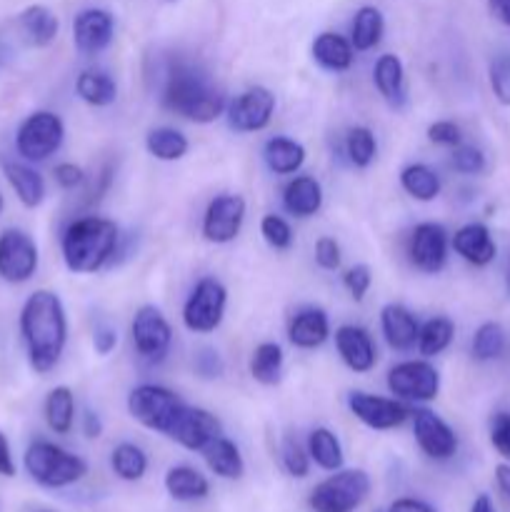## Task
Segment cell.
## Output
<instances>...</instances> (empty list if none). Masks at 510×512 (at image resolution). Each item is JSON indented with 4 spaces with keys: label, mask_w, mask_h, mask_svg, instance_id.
<instances>
[{
    "label": "cell",
    "mask_w": 510,
    "mask_h": 512,
    "mask_svg": "<svg viewBox=\"0 0 510 512\" xmlns=\"http://www.w3.org/2000/svg\"><path fill=\"white\" fill-rule=\"evenodd\" d=\"M158 100L160 108L195 125L215 123L218 118H223L225 108H228V98L213 83L208 70L193 60L178 58V55L165 60Z\"/></svg>",
    "instance_id": "cell-1"
},
{
    "label": "cell",
    "mask_w": 510,
    "mask_h": 512,
    "mask_svg": "<svg viewBox=\"0 0 510 512\" xmlns=\"http://www.w3.org/2000/svg\"><path fill=\"white\" fill-rule=\"evenodd\" d=\"M28 365L38 375H48L58 368L68 345V313L53 290H35L20 308L18 318Z\"/></svg>",
    "instance_id": "cell-2"
},
{
    "label": "cell",
    "mask_w": 510,
    "mask_h": 512,
    "mask_svg": "<svg viewBox=\"0 0 510 512\" xmlns=\"http://www.w3.org/2000/svg\"><path fill=\"white\" fill-rule=\"evenodd\" d=\"M120 248V228L103 215L70 220L60 235V255L73 275H95L110 265Z\"/></svg>",
    "instance_id": "cell-3"
},
{
    "label": "cell",
    "mask_w": 510,
    "mask_h": 512,
    "mask_svg": "<svg viewBox=\"0 0 510 512\" xmlns=\"http://www.w3.org/2000/svg\"><path fill=\"white\" fill-rule=\"evenodd\" d=\"M25 473L45 490H63L88 475V460L50 440H33L23 455Z\"/></svg>",
    "instance_id": "cell-4"
},
{
    "label": "cell",
    "mask_w": 510,
    "mask_h": 512,
    "mask_svg": "<svg viewBox=\"0 0 510 512\" xmlns=\"http://www.w3.org/2000/svg\"><path fill=\"white\" fill-rule=\"evenodd\" d=\"M125 405H128V413L135 423L168 438L188 403L175 390L165 388V385L140 383L130 390Z\"/></svg>",
    "instance_id": "cell-5"
},
{
    "label": "cell",
    "mask_w": 510,
    "mask_h": 512,
    "mask_svg": "<svg viewBox=\"0 0 510 512\" xmlns=\"http://www.w3.org/2000/svg\"><path fill=\"white\" fill-rule=\"evenodd\" d=\"M370 475L360 468H340L318 483L308 503L315 512H355L368 500Z\"/></svg>",
    "instance_id": "cell-6"
},
{
    "label": "cell",
    "mask_w": 510,
    "mask_h": 512,
    "mask_svg": "<svg viewBox=\"0 0 510 512\" xmlns=\"http://www.w3.org/2000/svg\"><path fill=\"white\" fill-rule=\"evenodd\" d=\"M65 143V123L53 110H35L25 115L15 130V150L25 163H45Z\"/></svg>",
    "instance_id": "cell-7"
},
{
    "label": "cell",
    "mask_w": 510,
    "mask_h": 512,
    "mask_svg": "<svg viewBox=\"0 0 510 512\" xmlns=\"http://www.w3.org/2000/svg\"><path fill=\"white\" fill-rule=\"evenodd\" d=\"M228 288L215 275H203L183 303V325L193 335H210L223 325Z\"/></svg>",
    "instance_id": "cell-8"
},
{
    "label": "cell",
    "mask_w": 510,
    "mask_h": 512,
    "mask_svg": "<svg viewBox=\"0 0 510 512\" xmlns=\"http://www.w3.org/2000/svg\"><path fill=\"white\" fill-rule=\"evenodd\" d=\"M390 395L408 405H428L440 395V373L428 358L400 360L385 378Z\"/></svg>",
    "instance_id": "cell-9"
},
{
    "label": "cell",
    "mask_w": 510,
    "mask_h": 512,
    "mask_svg": "<svg viewBox=\"0 0 510 512\" xmlns=\"http://www.w3.org/2000/svg\"><path fill=\"white\" fill-rule=\"evenodd\" d=\"M130 340L140 360L160 365L173 348V325L158 305H140L130 320Z\"/></svg>",
    "instance_id": "cell-10"
},
{
    "label": "cell",
    "mask_w": 510,
    "mask_h": 512,
    "mask_svg": "<svg viewBox=\"0 0 510 512\" xmlns=\"http://www.w3.org/2000/svg\"><path fill=\"white\" fill-rule=\"evenodd\" d=\"M405 255H408V263L418 273H443L450 258V233L445 230L443 223L423 220V223H418L410 230L408 243H405Z\"/></svg>",
    "instance_id": "cell-11"
},
{
    "label": "cell",
    "mask_w": 510,
    "mask_h": 512,
    "mask_svg": "<svg viewBox=\"0 0 510 512\" xmlns=\"http://www.w3.org/2000/svg\"><path fill=\"white\" fill-rule=\"evenodd\" d=\"M410 425H413L415 443H418L420 453H423L425 458L435 460V463H448V460H453L455 455H458V433H455V430L450 428L448 420L440 418L435 410L425 408V405L413 408V413H410Z\"/></svg>",
    "instance_id": "cell-12"
},
{
    "label": "cell",
    "mask_w": 510,
    "mask_h": 512,
    "mask_svg": "<svg viewBox=\"0 0 510 512\" xmlns=\"http://www.w3.org/2000/svg\"><path fill=\"white\" fill-rule=\"evenodd\" d=\"M275 108H278V100H275L273 90L265 88V85H250L248 90L228 100L225 120L235 133H260L270 125Z\"/></svg>",
    "instance_id": "cell-13"
},
{
    "label": "cell",
    "mask_w": 510,
    "mask_h": 512,
    "mask_svg": "<svg viewBox=\"0 0 510 512\" xmlns=\"http://www.w3.org/2000/svg\"><path fill=\"white\" fill-rule=\"evenodd\" d=\"M40 265V250L33 235L20 228H5L0 233V278L10 285L33 280Z\"/></svg>",
    "instance_id": "cell-14"
},
{
    "label": "cell",
    "mask_w": 510,
    "mask_h": 512,
    "mask_svg": "<svg viewBox=\"0 0 510 512\" xmlns=\"http://www.w3.org/2000/svg\"><path fill=\"white\" fill-rule=\"evenodd\" d=\"M348 410L358 423H363L370 430H380V433L405 425L410 420V413H413V408L403 400L365 393V390H350Z\"/></svg>",
    "instance_id": "cell-15"
},
{
    "label": "cell",
    "mask_w": 510,
    "mask_h": 512,
    "mask_svg": "<svg viewBox=\"0 0 510 512\" xmlns=\"http://www.w3.org/2000/svg\"><path fill=\"white\" fill-rule=\"evenodd\" d=\"M248 203L238 193H220L208 203L200 223V235L213 245H228L240 235Z\"/></svg>",
    "instance_id": "cell-16"
},
{
    "label": "cell",
    "mask_w": 510,
    "mask_h": 512,
    "mask_svg": "<svg viewBox=\"0 0 510 512\" xmlns=\"http://www.w3.org/2000/svg\"><path fill=\"white\" fill-rule=\"evenodd\" d=\"M115 40V15L105 8H85L73 20V45L83 58L105 53Z\"/></svg>",
    "instance_id": "cell-17"
},
{
    "label": "cell",
    "mask_w": 510,
    "mask_h": 512,
    "mask_svg": "<svg viewBox=\"0 0 510 512\" xmlns=\"http://www.w3.org/2000/svg\"><path fill=\"white\" fill-rule=\"evenodd\" d=\"M218 435H223V425L210 410L198 408V405H185L178 423L170 430L168 440L190 450V453H203L205 445L213 443Z\"/></svg>",
    "instance_id": "cell-18"
},
{
    "label": "cell",
    "mask_w": 510,
    "mask_h": 512,
    "mask_svg": "<svg viewBox=\"0 0 510 512\" xmlns=\"http://www.w3.org/2000/svg\"><path fill=\"white\" fill-rule=\"evenodd\" d=\"M333 340L345 368L353 370L355 375H365L375 370V365H378V345H375L370 330H365L363 325L345 323L335 328Z\"/></svg>",
    "instance_id": "cell-19"
},
{
    "label": "cell",
    "mask_w": 510,
    "mask_h": 512,
    "mask_svg": "<svg viewBox=\"0 0 510 512\" xmlns=\"http://www.w3.org/2000/svg\"><path fill=\"white\" fill-rule=\"evenodd\" d=\"M450 250L473 268H488L498 258V243L485 223H465L450 235Z\"/></svg>",
    "instance_id": "cell-20"
},
{
    "label": "cell",
    "mask_w": 510,
    "mask_h": 512,
    "mask_svg": "<svg viewBox=\"0 0 510 512\" xmlns=\"http://www.w3.org/2000/svg\"><path fill=\"white\" fill-rule=\"evenodd\" d=\"M380 333L395 353H408L415 348L420 333V320L408 305L388 303L380 308Z\"/></svg>",
    "instance_id": "cell-21"
},
{
    "label": "cell",
    "mask_w": 510,
    "mask_h": 512,
    "mask_svg": "<svg viewBox=\"0 0 510 512\" xmlns=\"http://www.w3.org/2000/svg\"><path fill=\"white\" fill-rule=\"evenodd\" d=\"M333 335L330 318L318 305H305L288 320V343L298 350H315Z\"/></svg>",
    "instance_id": "cell-22"
},
{
    "label": "cell",
    "mask_w": 510,
    "mask_h": 512,
    "mask_svg": "<svg viewBox=\"0 0 510 512\" xmlns=\"http://www.w3.org/2000/svg\"><path fill=\"white\" fill-rule=\"evenodd\" d=\"M373 85L390 108H405V103H408V78H405V65L398 55L383 53L375 60Z\"/></svg>",
    "instance_id": "cell-23"
},
{
    "label": "cell",
    "mask_w": 510,
    "mask_h": 512,
    "mask_svg": "<svg viewBox=\"0 0 510 512\" xmlns=\"http://www.w3.org/2000/svg\"><path fill=\"white\" fill-rule=\"evenodd\" d=\"M323 185L313 175H293L283 188V210L298 220H308L323 208Z\"/></svg>",
    "instance_id": "cell-24"
},
{
    "label": "cell",
    "mask_w": 510,
    "mask_h": 512,
    "mask_svg": "<svg viewBox=\"0 0 510 512\" xmlns=\"http://www.w3.org/2000/svg\"><path fill=\"white\" fill-rule=\"evenodd\" d=\"M0 165H3L5 180L10 183L15 198L20 200L23 208L35 210L45 203L48 185H45L43 175L33 168V163H25V160H3Z\"/></svg>",
    "instance_id": "cell-25"
},
{
    "label": "cell",
    "mask_w": 510,
    "mask_h": 512,
    "mask_svg": "<svg viewBox=\"0 0 510 512\" xmlns=\"http://www.w3.org/2000/svg\"><path fill=\"white\" fill-rule=\"evenodd\" d=\"M310 53H313L315 63L323 70H328V73H345V70L353 68V43H350V38L333 33V30H323V33L315 35Z\"/></svg>",
    "instance_id": "cell-26"
},
{
    "label": "cell",
    "mask_w": 510,
    "mask_h": 512,
    "mask_svg": "<svg viewBox=\"0 0 510 512\" xmlns=\"http://www.w3.org/2000/svg\"><path fill=\"white\" fill-rule=\"evenodd\" d=\"M18 30L30 48H48L60 33V20L48 5H28L18 15Z\"/></svg>",
    "instance_id": "cell-27"
},
{
    "label": "cell",
    "mask_w": 510,
    "mask_h": 512,
    "mask_svg": "<svg viewBox=\"0 0 510 512\" xmlns=\"http://www.w3.org/2000/svg\"><path fill=\"white\" fill-rule=\"evenodd\" d=\"M263 160L270 173L275 175H298L308 160V150L300 140L288 135H273L263 145Z\"/></svg>",
    "instance_id": "cell-28"
},
{
    "label": "cell",
    "mask_w": 510,
    "mask_h": 512,
    "mask_svg": "<svg viewBox=\"0 0 510 512\" xmlns=\"http://www.w3.org/2000/svg\"><path fill=\"white\" fill-rule=\"evenodd\" d=\"M75 95L90 108H110L118 100V83L103 68H85L75 78Z\"/></svg>",
    "instance_id": "cell-29"
},
{
    "label": "cell",
    "mask_w": 510,
    "mask_h": 512,
    "mask_svg": "<svg viewBox=\"0 0 510 512\" xmlns=\"http://www.w3.org/2000/svg\"><path fill=\"white\" fill-rule=\"evenodd\" d=\"M165 493L175 500V503H200L210 495V483L200 470L190 468V465H173L165 473Z\"/></svg>",
    "instance_id": "cell-30"
},
{
    "label": "cell",
    "mask_w": 510,
    "mask_h": 512,
    "mask_svg": "<svg viewBox=\"0 0 510 512\" xmlns=\"http://www.w3.org/2000/svg\"><path fill=\"white\" fill-rule=\"evenodd\" d=\"M203 460L215 478L240 480L245 475V458L238 445L225 435H218L210 445H205Z\"/></svg>",
    "instance_id": "cell-31"
},
{
    "label": "cell",
    "mask_w": 510,
    "mask_h": 512,
    "mask_svg": "<svg viewBox=\"0 0 510 512\" xmlns=\"http://www.w3.org/2000/svg\"><path fill=\"white\" fill-rule=\"evenodd\" d=\"M283 368H285V353L283 345L275 343V340H263V343L255 345L253 355H250V378L255 380L263 388H273L283 380Z\"/></svg>",
    "instance_id": "cell-32"
},
{
    "label": "cell",
    "mask_w": 510,
    "mask_h": 512,
    "mask_svg": "<svg viewBox=\"0 0 510 512\" xmlns=\"http://www.w3.org/2000/svg\"><path fill=\"white\" fill-rule=\"evenodd\" d=\"M145 150L150 158L160 160V163H178L188 155L190 140L183 130L173 128V125H158L145 133Z\"/></svg>",
    "instance_id": "cell-33"
},
{
    "label": "cell",
    "mask_w": 510,
    "mask_h": 512,
    "mask_svg": "<svg viewBox=\"0 0 510 512\" xmlns=\"http://www.w3.org/2000/svg\"><path fill=\"white\" fill-rule=\"evenodd\" d=\"M400 188L415 203H433L443 190V180L428 163H408L398 175Z\"/></svg>",
    "instance_id": "cell-34"
},
{
    "label": "cell",
    "mask_w": 510,
    "mask_h": 512,
    "mask_svg": "<svg viewBox=\"0 0 510 512\" xmlns=\"http://www.w3.org/2000/svg\"><path fill=\"white\" fill-rule=\"evenodd\" d=\"M385 35V18L380 8L375 5H363L355 10V18L350 23V43H353L355 53H368L380 45Z\"/></svg>",
    "instance_id": "cell-35"
},
{
    "label": "cell",
    "mask_w": 510,
    "mask_h": 512,
    "mask_svg": "<svg viewBox=\"0 0 510 512\" xmlns=\"http://www.w3.org/2000/svg\"><path fill=\"white\" fill-rule=\"evenodd\" d=\"M45 423L53 430L55 435H68L75 425V393L68 385H55L48 395H45L43 403Z\"/></svg>",
    "instance_id": "cell-36"
},
{
    "label": "cell",
    "mask_w": 510,
    "mask_h": 512,
    "mask_svg": "<svg viewBox=\"0 0 510 512\" xmlns=\"http://www.w3.org/2000/svg\"><path fill=\"white\" fill-rule=\"evenodd\" d=\"M455 340V323L448 318V315H433L425 323H420V333H418V348L420 358H438L443 355L445 350L453 345Z\"/></svg>",
    "instance_id": "cell-37"
},
{
    "label": "cell",
    "mask_w": 510,
    "mask_h": 512,
    "mask_svg": "<svg viewBox=\"0 0 510 512\" xmlns=\"http://www.w3.org/2000/svg\"><path fill=\"white\" fill-rule=\"evenodd\" d=\"M308 455L320 470H328V473H335V470L343 468L345 453L343 445H340V438L330 428H313L308 433Z\"/></svg>",
    "instance_id": "cell-38"
},
{
    "label": "cell",
    "mask_w": 510,
    "mask_h": 512,
    "mask_svg": "<svg viewBox=\"0 0 510 512\" xmlns=\"http://www.w3.org/2000/svg\"><path fill=\"white\" fill-rule=\"evenodd\" d=\"M148 453H145L140 445L135 443H118L110 453V470L115 473V478H120L123 483H138L148 473Z\"/></svg>",
    "instance_id": "cell-39"
},
{
    "label": "cell",
    "mask_w": 510,
    "mask_h": 512,
    "mask_svg": "<svg viewBox=\"0 0 510 512\" xmlns=\"http://www.w3.org/2000/svg\"><path fill=\"white\" fill-rule=\"evenodd\" d=\"M505 348H508V335H505L503 325L495 323V320H485L475 328L473 340H470V355L478 363L500 360L505 355Z\"/></svg>",
    "instance_id": "cell-40"
},
{
    "label": "cell",
    "mask_w": 510,
    "mask_h": 512,
    "mask_svg": "<svg viewBox=\"0 0 510 512\" xmlns=\"http://www.w3.org/2000/svg\"><path fill=\"white\" fill-rule=\"evenodd\" d=\"M345 158L353 168L365 170L375 163L378 158V138H375L373 130L368 125H353V128L345 133L343 140Z\"/></svg>",
    "instance_id": "cell-41"
},
{
    "label": "cell",
    "mask_w": 510,
    "mask_h": 512,
    "mask_svg": "<svg viewBox=\"0 0 510 512\" xmlns=\"http://www.w3.org/2000/svg\"><path fill=\"white\" fill-rule=\"evenodd\" d=\"M260 238L273 250H290L295 243V233L283 215L268 213L260 218Z\"/></svg>",
    "instance_id": "cell-42"
},
{
    "label": "cell",
    "mask_w": 510,
    "mask_h": 512,
    "mask_svg": "<svg viewBox=\"0 0 510 512\" xmlns=\"http://www.w3.org/2000/svg\"><path fill=\"white\" fill-rule=\"evenodd\" d=\"M280 463H283L285 473H288L290 478L303 480L310 475V463H313V460H310L308 448H303L293 435H285L283 445H280Z\"/></svg>",
    "instance_id": "cell-43"
},
{
    "label": "cell",
    "mask_w": 510,
    "mask_h": 512,
    "mask_svg": "<svg viewBox=\"0 0 510 512\" xmlns=\"http://www.w3.org/2000/svg\"><path fill=\"white\" fill-rule=\"evenodd\" d=\"M490 93L500 105L510 108V53L495 55L488 65Z\"/></svg>",
    "instance_id": "cell-44"
},
{
    "label": "cell",
    "mask_w": 510,
    "mask_h": 512,
    "mask_svg": "<svg viewBox=\"0 0 510 512\" xmlns=\"http://www.w3.org/2000/svg\"><path fill=\"white\" fill-rule=\"evenodd\" d=\"M450 165H453L455 173L460 175H480L485 170V153L475 145L460 143L455 145L453 153H450Z\"/></svg>",
    "instance_id": "cell-45"
},
{
    "label": "cell",
    "mask_w": 510,
    "mask_h": 512,
    "mask_svg": "<svg viewBox=\"0 0 510 512\" xmlns=\"http://www.w3.org/2000/svg\"><path fill=\"white\" fill-rule=\"evenodd\" d=\"M313 258L320 270L335 273V270H340V265H343V248H340V243L333 235H320V238L315 240Z\"/></svg>",
    "instance_id": "cell-46"
},
{
    "label": "cell",
    "mask_w": 510,
    "mask_h": 512,
    "mask_svg": "<svg viewBox=\"0 0 510 512\" xmlns=\"http://www.w3.org/2000/svg\"><path fill=\"white\" fill-rule=\"evenodd\" d=\"M488 438L495 453H498L505 463H510V413L500 410V413H495L493 418H490Z\"/></svg>",
    "instance_id": "cell-47"
},
{
    "label": "cell",
    "mask_w": 510,
    "mask_h": 512,
    "mask_svg": "<svg viewBox=\"0 0 510 512\" xmlns=\"http://www.w3.org/2000/svg\"><path fill=\"white\" fill-rule=\"evenodd\" d=\"M370 285H373V270L365 263H355L353 268H348L343 273V288L348 290V295L355 303H363Z\"/></svg>",
    "instance_id": "cell-48"
},
{
    "label": "cell",
    "mask_w": 510,
    "mask_h": 512,
    "mask_svg": "<svg viewBox=\"0 0 510 512\" xmlns=\"http://www.w3.org/2000/svg\"><path fill=\"white\" fill-rule=\"evenodd\" d=\"M193 370L200 380H218L225 373L223 355L215 348H200L193 358Z\"/></svg>",
    "instance_id": "cell-49"
},
{
    "label": "cell",
    "mask_w": 510,
    "mask_h": 512,
    "mask_svg": "<svg viewBox=\"0 0 510 512\" xmlns=\"http://www.w3.org/2000/svg\"><path fill=\"white\" fill-rule=\"evenodd\" d=\"M428 140L433 145H440V148H450L453 150L455 145L463 143V130L455 120H433L425 130Z\"/></svg>",
    "instance_id": "cell-50"
},
{
    "label": "cell",
    "mask_w": 510,
    "mask_h": 512,
    "mask_svg": "<svg viewBox=\"0 0 510 512\" xmlns=\"http://www.w3.org/2000/svg\"><path fill=\"white\" fill-rule=\"evenodd\" d=\"M53 180L58 183L60 190H78L83 188L85 180H88V175H85V170L80 168L78 163H70V160H63V163H58L53 168Z\"/></svg>",
    "instance_id": "cell-51"
},
{
    "label": "cell",
    "mask_w": 510,
    "mask_h": 512,
    "mask_svg": "<svg viewBox=\"0 0 510 512\" xmlns=\"http://www.w3.org/2000/svg\"><path fill=\"white\" fill-rule=\"evenodd\" d=\"M120 343V335L118 330L113 328L110 323H98L93 328V350L100 355V358H108Z\"/></svg>",
    "instance_id": "cell-52"
},
{
    "label": "cell",
    "mask_w": 510,
    "mask_h": 512,
    "mask_svg": "<svg viewBox=\"0 0 510 512\" xmlns=\"http://www.w3.org/2000/svg\"><path fill=\"white\" fill-rule=\"evenodd\" d=\"M80 430H83V435L88 440H98L105 430L103 418L93 408H85L83 415H80Z\"/></svg>",
    "instance_id": "cell-53"
},
{
    "label": "cell",
    "mask_w": 510,
    "mask_h": 512,
    "mask_svg": "<svg viewBox=\"0 0 510 512\" xmlns=\"http://www.w3.org/2000/svg\"><path fill=\"white\" fill-rule=\"evenodd\" d=\"M385 512H435V508L418 498H398L390 503V508Z\"/></svg>",
    "instance_id": "cell-54"
},
{
    "label": "cell",
    "mask_w": 510,
    "mask_h": 512,
    "mask_svg": "<svg viewBox=\"0 0 510 512\" xmlns=\"http://www.w3.org/2000/svg\"><path fill=\"white\" fill-rule=\"evenodd\" d=\"M0 475L3 478H13L15 475V460L10 453V443L3 433H0Z\"/></svg>",
    "instance_id": "cell-55"
},
{
    "label": "cell",
    "mask_w": 510,
    "mask_h": 512,
    "mask_svg": "<svg viewBox=\"0 0 510 512\" xmlns=\"http://www.w3.org/2000/svg\"><path fill=\"white\" fill-rule=\"evenodd\" d=\"M488 8L498 23L510 28V0H488Z\"/></svg>",
    "instance_id": "cell-56"
},
{
    "label": "cell",
    "mask_w": 510,
    "mask_h": 512,
    "mask_svg": "<svg viewBox=\"0 0 510 512\" xmlns=\"http://www.w3.org/2000/svg\"><path fill=\"white\" fill-rule=\"evenodd\" d=\"M495 483H498V490L510 500V463H500L495 468Z\"/></svg>",
    "instance_id": "cell-57"
},
{
    "label": "cell",
    "mask_w": 510,
    "mask_h": 512,
    "mask_svg": "<svg viewBox=\"0 0 510 512\" xmlns=\"http://www.w3.org/2000/svg\"><path fill=\"white\" fill-rule=\"evenodd\" d=\"M470 512H495L490 495H478V498L473 500V505H470Z\"/></svg>",
    "instance_id": "cell-58"
},
{
    "label": "cell",
    "mask_w": 510,
    "mask_h": 512,
    "mask_svg": "<svg viewBox=\"0 0 510 512\" xmlns=\"http://www.w3.org/2000/svg\"><path fill=\"white\" fill-rule=\"evenodd\" d=\"M503 285H505V293L510 298V255H508V263H505V273H503Z\"/></svg>",
    "instance_id": "cell-59"
},
{
    "label": "cell",
    "mask_w": 510,
    "mask_h": 512,
    "mask_svg": "<svg viewBox=\"0 0 510 512\" xmlns=\"http://www.w3.org/2000/svg\"><path fill=\"white\" fill-rule=\"evenodd\" d=\"M8 55H10L8 45H5L3 40H0V68H3V65H5V60H8Z\"/></svg>",
    "instance_id": "cell-60"
},
{
    "label": "cell",
    "mask_w": 510,
    "mask_h": 512,
    "mask_svg": "<svg viewBox=\"0 0 510 512\" xmlns=\"http://www.w3.org/2000/svg\"><path fill=\"white\" fill-rule=\"evenodd\" d=\"M3 210H5V200H3V195H0V215H3Z\"/></svg>",
    "instance_id": "cell-61"
},
{
    "label": "cell",
    "mask_w": 510,
    "mask_h": 512,
    "mask_svg": "<svg viewBox=\"0 0 510 512\" xmlns=\"http://www.w3.org/2000/svg\"><path fill=\"white\" fill-rule=\"evenodd\" d=\"M168 3H178V0H168Z\"/></svg>",
    "instance_id": "cell-62"
}]
</instances>
